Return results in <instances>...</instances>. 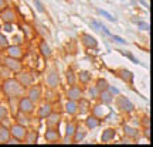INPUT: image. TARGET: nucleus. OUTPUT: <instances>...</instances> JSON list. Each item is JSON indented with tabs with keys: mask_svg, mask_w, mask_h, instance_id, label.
I'll return each mask as SVG.
<instances>
[{
	"mask_svg": "<svg viewBox=\"0 0 153 147\" xmlns=\"http://www.w3.org/2000/svg\"><path fill=\"white\" fill-rule=\"evenodd\" d=\"M3 92L9 96V98H20L26 95V88L23 86L16 78H7L3 79Z\"/></svg>",
	"mask_w": 153,
	"mask_h": 147,
	"instance_id": "nucleus-1",
	"label": "nucleus"
},
{
	"mask_svg": "<svg viewBox=\"0 0 153 147\" xmlns=\"http://www.w3.org/2000/svg\"><path fill=\"white\" fill-rule=\"evenodd\" d=\"M115 103H116V108L120 110V112H125V113H131L132 110L135 109L133 103L131 102V99H128L123 95H118L116 99H114Z\"/></svg>",
	"mask_w": 153,
	"mask_h": 147,
	"instance_id": "nucleus-2",
	"label": "nucleus"
},
{
	"mask_svg": "<svg viewBox=\"0 0 153 147\" xmlns=\"http://www.w3.org/2000/svg\"><path fill=\"white\" fill-rule=\"evenodd\" d=\"M26 96H27L33 103H38L40 99L43 98V89H41V86H38V85L30 86L27 91H26Z\"/></svg>",
	"mask_w": 153,
	"mask_h": 147,
	"instance_id": "nucleus-3",
	"label": "nucleus"
},
{
	"mask_svg": "<svg viewBox=\"0 0 153 147\" xmlns=\"http://www.w3.org/2000/svg\"><path fill=\"white\" fill-rule=\"evenodd\" d=\"M3 65L9 68L11 72H19L23 69V64L19 58H13V57H6L3 61Z\"/></svg>",
	"mask_w": 153,
	"mask_h": 147,
	"instance_id": "nucleus-4",
	"label": "nucleus"
},
{
	"mask_svg": "<svg viewBox=\"0 0 153 147\" xmlns=\"http://www.w3.org/2000/svg\"><path fill=\"white\" fill-rule=\"evenodd\" d=\"M34 103L27 98V96H23L20 100H19V110H20V113L23 114H30L34 112Z\"/></svg>",
	"mask_w": 153,
	"mask_h": 147,
	"instance_id": "nucleus-5",
	"label": "nucleus"
},
{
	"mask_svg": "<svg viewBox=\"0 0 153 147\" xmlns=\"http://www.w3.org/2000/svg\"><path fill=\"white\" fill-rule=\"evenodd\" d=\"M26 133H27V129H26V126H24V125L14 123V125L10 127V134L13 137L19 139V140H23V139H24V136H26Z\"/></svg>",
	"mask_w": 153,
	"mask_h": 147,
	"instance_id": "nucleus-6",
	"label": "nucleus"
},
{
	"mask_svg": "<svg viewBox=\"0 0 153 147\" xmlns=\"http://www.w3.org/2000/svg\"><path fill=\"white\" fill-rule=\"evenodd\" d=\"M45 82H47L48 88H51V89H55V88L60 85V76H58V74H57L55 69L48 71L47 76H45Z\"/></svg>",
	"mask_w": 153,
	"mask_h": 147,
	"instance_id": "nucleus-7",
	"label": "nucleus"
},
{
	"mask_svg": "<svg viewBox=\"0 0 153 147\" xmlns=\"http://www.w3.org/2000/svg\"><path fill=\"white\" fill-rule=\"evenodd\" d=\"M44 139L48 143H57L61 139V136L57 130V127H47V130L44 133Z\"/></svg>",
	"mask_w": 153,
	"mask_h": 147,
	"instance_id": "nucleus-8",
	"label": "nucleus"
},
{
	"mask_svg": "<svg viewBox=\"0 0 153 147\" xmlns=\"http://www.w3.org/2000/svg\"><path fill=\"white\" fill-rule=\"evenodd\" d=\"M81 41L85 48H97V45H98L97 38L94 37V35H91V34H87V33H84L81 35Z\"/></svg>",
	"mask_w": 153,
	"mask_h": 147,
	"instance_id": "nucleus-9",
	"label": "nucleus"
},
{
	"mask_svg": "<svg viewBox=\"0 0 153 147\" xmlns=\"http://www.w3.org/2000/svg\"><path fill=\"white\" fill-rule=\"evenodd\" d=\"M6 52H7V57H13V58H22L23 57V49H22V47L20 45H7L6 47Z\"/></svg>",
	"mask_w": 153,
	"mask_h": 147,
	"instance_id": "nucleus-10",
	"label": "nucleus"
},
{
	"mask_svg": "<svg viewBox=\"0 0 153 147\" xmlns=\"http://www.w3.org/2000/svg\"><path fill=\"white\" fill-rule=\"evenodd\" d=\"M20 74L16 76V79L20 83H22L24 88H28V85H33V82H34V79H33V76H31V74H28V72H22V71H19Z\"/></svg>",
	"mask_w": 153,
	"mask_h": 147,
	"instance_id": "nucleus-11",
	"label": "nucleus"
},
{
	"mask_svg": "<svg viewBox=\"0 0 153 147\" xmlns=\"http://www.w3.org/2000/svg\"><path fill=\"white\" fill-rule=\"evenodd\" d=\"M67 98L70 100H79L82 98V89L75 85H71L70 89L67 91Z\"/></svg>",
	"mask_w": 153,
	"mask_h": 147,
	"instance_id": "nucleus-12",
	"label": "nucleus"
},
{
	"mask_svg": "<svg viewBox=\"0 0 153 147\" xmlns=\"http://www.w3.org/2000/svg\"><path fill=\"white\" fill-rule=\"evenodd\" d=\"M118 76H119V78L125 82V83H128L129 86L133 83V72L129 71V69H125V68H120V69H118Z\"/></svg>",
	"mask_w": 153,
	"mask_h": 147,
	"instance_id": "nucleus-13",
	"label": "nucleus"
},
{
	"mask_svg": "<svg viewBox=\"0 0 153 147\" xmlns=\"http://www.w3.org/2000/svg\"><path fill=\"white\" fill-rule=\"evenodd\" d=\"M45 123H47V127H57V126L61 123V114L51 112V113L45 117Z\"/></svg>",
	"mask_w": 153,
	"mask_h": 147,
	"instance_id": "nucleus-14",
	"label": "nucleus"
},
{
	"mask_svg": "<svg viewBox=\"0 0 153 147\" xmlns=\"http://www.w3.org/2000/svg\"><path fill=\"white\" fill-rule=\"evenodd\" d=\"M115 136H116V130L112 129V127H108V129H105V130L102 131V134H101V142L109 143L115 139Z\"/></svg>",
	"mask_w": 153,
	"mask_h": 147,
	"instance_id": "nucleus-15",
	"label": "nucleus"
},
{
	"mask_svg": "<svg viewBox=\"0 0 153 147\" xmlns=\"http://www.w3.org/2000/svg\"><path fill=\"white\" fill-rule=\"evenodd\" d=\"M38 49H40V54L45 57V58H50L53 55V51H51V47L48 45V43L45 40H41L40 44H38Z\"/></svg>",
	"mask_w": 153,
	"mask_h": 147,
	"instance_id": "nucleus-16",
	"label": "nucleus"
},
{
	"mask_svg": "<svg viewBox=\"0 0 153 147\" xmlns=\"http://www.w3.org/2000/svg\"><path fill=\"white\" fill-rule=\"evenodd\" d=\"M109 114V109H108V105H99V106H95L94 109V116H97L98 119H102L105 116Z\"/></svg>",
	"mask_w": 153,
	"mask_h": 147,
	"instance_id": "nucleus-17",
	"label": "nucleus"
},
{
	"mask_svg": "<svg viewBox=\"0 0 153 147\" xmlns=\"http://www.w3.org/2000/svg\"><path fill=\"white\" fill-rule=\"evenodd\" d=\"M89 110H91V103H89V100L81 98L78 100V113L85 114V113H88Z\"/></svg>",
	"mask_w": 153,
	"mask_h": 147,
	"instance_id": "nucleus-18",
	"label": "nucleus"
},
{
	"mask_svg": "<svg viewBox=\"0 0 153 147\" xmlns=\"http://www.w3.org/2000/svg\"><path fill=\"white\" fill-rule=\"evenodd\" d=\"M65 112L68 114H78V100H70L68 99V102L65 103Z\"/></svg>",
	"mask_w": 153,
	"mask_h": 147,
	"instance_id": "nucleus-19",
	"label": "nucleus"
},
{
	"mask_svg": "<svg viewBox=\"0 0 153 147\" xmlns=\"http://www.w3.org/2000/svg\"><path fill=\"white\" fill-rule=\"evenodd\" d=\"M99 99H101V103L104 105H109L114 102V95H112V92H109V89H106V91H104V92H99Z\"/></svg>",
	"mask_w": 153,
	"mask_h": 147,
	"instance_id": "nucleus-20",
	"label": "nucleus"
},
{
	"mask_svg": "<svg viewBox=\"0 0 153 147\" xmlns=\"http://www.w3.org/2000/svg\"><path fill=\"white\" fill-rule=\"evenodd\" d=\"M1 18H3L4 23H13L16 20V13H14V10H11V9H4V10L1 11Z\"/></svg>",
	"mask_w": 153,
	"mask_h": 147,
	"instance_id": "nucleus-21",
	"label": "nucleus"
},
{
	"mask_svg": "<svg viewBox=\"0 0 153 147\" xmlns=\"http://www.w3.org/2000/svg\"><path fill=\"white\" fill-rule=\"evenodd\" d=\"M94 86H95V89L98 91V93L104 92L106 89H109V82H108V79H105V78H98Z\"/></svg>",
	"mask_w": 153,
	"mask_h": 147,
	"instance_id": "nucleus-22",
	"label": "nucleus"
},
{
	"mask_svg": "<svg viewBox=\"0 0 153 147\" xmlns=\"http://www.w3.org/2000/svg\"><path fill=\"white\" fill-rule=\"evenodd\" d=\"M98 126H99V119L97 117V116L91 114V116H88L87 119H85V127H87V129H89V130L97 129Z\"/></svg>",
	"mask_w": 153,
	"mask_h": 147,
	"instance_id": "nucleus-23",
	"label": "nucleus"
},
{
	"mask_svg": "<svg viewBox=\"0 0 153 147\" xmlns=\"http://www.w3.org/2000/svg\"><path fill=\"white\" fill-rule=\"evenodd\" d=\"M123 133H125L126 137H129V139H132V140L139 136V130H136L135 127H132V126H129V125L123 126Z\"/></svg>",
	"mask_w": 153,
	"mask_h": 147,
	"instance_id": "nucleus-24",
	"label": "nucleus"
},
{
	"mask_svg": "<svg viewBox=\"0 0 153 147\" xmlns=\"http://www.w3.org/2000/svg\"><path fill=\"white\" fill-rule=\"evenodd\" d=\"M85 136H87V130H85L84 127H78V126H76V130H75V133H74V136H72V140L75 143H79L85 139Z\"/></svg>",
	"mask_w": 153,
	"mask_h": 147,
	"instance_id": "nucleus-25",
	"label": "nucleus"
},
{
	"mask_svg": "<svg viewBox=\"0 0 153 147\" xmlns=\"http://www.w3.org/2000/svg\"><path fill=\"white\" fill-rule=\"evenodd\" d=\"M91 72L89 71H85V69H82V71L78 72V79H79V82H81L82 85H85V83H88V82L91 81Z\"/></svg>",
	"mask_w": 153,
	"mask_h": 147,
	"instance_id": "nucleus-26",
	"label": "nucleus"
},
{
	"mask_svg": "<svg viewBox=\"0 0 153 147\" xmlns=\"http://www.w3.org/2000/svg\"><path fill=\"white\" fill-rule=\"evenodd\" d=\"M51 112H53V109H51V105L47 102V103H44L43 106L38 109V117H47Z\"/></svg>",
	"mask_w": 153,
	"mask_h": 147,
	"instance_id": "nucleus-27",
	"label": "nucleus"
},
{
	"mask_svg": "<svg viewBox=\"0 0 153 147\" xmlns=\"http://www.w3.org/2000/svg\"><path fill=\"white\" fill-rule=\"evenodd\" d=\"M24 139H26V143L34 144V143H37V140H38V133L37 131H34V130H28L27 133H26Z\"/></svg>",
	"mask_w": 153,
	"mask_h": 147,
	"instance_id": "nucleus-28",
	"label": "nucleus"
},
{
	"mask_svg": "<svg viewBox=\"0 0 153 147\" xmlns=\"http://www.w3.org/2000/svg\"><path fill=\"white\" fill-rule=\"evenodd\" d=\"M10 129L4 127V126H0V143H6L10 139Z\"/></svg>",
	"mask_w": 153,
	"mask_h": 147,
	"instance_id": "nucleus-29",
	"label": "nucleus"
},
{
	"mask_svg": "<svg viewBox=\"0 0 153 147\" xmlns=\"http://www.w3.org/2000/svg\"><path fill=\"white\" fill-rule=\"evenodd\" d=\"M75 130H76V125H75V123H74V122H68V123H67V127H65V137L72 139V136H74ZM72 142H74V140H72Z\"/></svg>",
	"mask_w": 153,
	"mask_h": 147,
	"instance_id": "nucleus-30",
	"label": "nucleus"
},
{
	"mask_svg": "<svg viewBox=\"0 0 153 147\" xmlns=\"http://www.w3.org/2000/svg\"><path fill=\"white\" fill-rule=\"evenodd\" d=\"M75 74H74V71H72V68H68L67 69V82H68V85L71 86V85H75Z\"/></svg>",
	"mask_w": 153,
	"mask_h": 147,
	"instance_id": "nucleus-31",
	"label": "nucleus"
},
{
	"mask_svg": "<svg viewBox=\"0 0 153 147\" xmlns=\"http://www.w3.org/2000/svg\"><path fill=\"white\" fill-rule=\"evenodd\" d=\"M10 69L9 68H6L4 65L0 66V78L1 79H7V78H10Z\"/></svg>",
	"mask_w": 153,
	"mask_h": 147,
	"instance_id": "nucleus-32",
	"label": "nucleus"
},
{
	"mask_svg": "<svg viewBox=\"0 0 153 147\" xmlns=\"http://www.w3.org/2000/svg\"><path fill=\"white\" fill-rule=\"evenodd\" d=\"M7 114H9V108L4 105H0V122H3L7 117Z\"/></svg>",
	"mask_w": 153,
	"mask_h": 147,
	"instance_id": "nucleus-33",
	"label": "nucleus"
},
{
	"mask_svg": "<svg viewBox=\"0 0 153 147\" xmlns=\"http://www.w3.org/2000/svg\"><path fill=\"white\" fill-rule=\"evenodd\" d=\"M9 45V38L6 37L4 34L0 33V48H6Z\"/></svg>",
	"mask_w": 153,
	"mask_h": 147,
	"instance_id": "nucleus-34",
	"label": "nucleus"
},
{
	"mask_svg": "<svg viewBox=\"0 0 153 147\" xmlns=\"http://www.w3.org/2000/svg\"><path fill=\"white\" fill-rule=\"evenodd\" d=\"M34 4H36V9H37L40 13H45V7H44V4L40 0H34Z\"/></svg>",
	"mask_w": 153,
	"mask_h": 147,
	"instance_id": "nucleus-35",
	"label": "nucleus"
},
{
	"mask_svg": "<svg viewBox=\"0 0 153 147\" xmlns=\"http://www.w3.org/2000/svg\"><path fill=\"white\" fill-rule=\"evenodd\" d=\"M22 143V140H19V139H16V137L10 136V139L6 142V144H20Z\"/></svg>",
	"mask_w": 153,
	"mask_h": 147,
	"instance_id": "nucleus-36",
	"label": "nucleus"
},
{
	"mask_svg": "<svg viewBox=\"0 0 153 147\" xmlns=\"http://www.w3.org/2000/svg\"><path fill=\"white\" fill-rule=\"evenodd\" d=\"M55 99H57V98H55V93L54 92H47V98H45V100H47L48 103H50V102H54Z\"/></svg>",
	"mask_w": 153,
	"mask_h": 147,
	"instance_id": "nucleus-37",
	"label": "nucleus"
},
{
	"mask_svg": "<svg viewBox=\"0 0 153 147\" xmlns=\"http://www.w3.org/2000/svg\"><path fill=\"white\" fill-rule=\"evenodd\" d=\"M13 43H14V45H20L23 43V37L22 35H14L13 37Z\"/></svg>",
	"mask_w": 153,
	"mask_h": 147,
	"instance_id": "nucleus-38",
	"label": "nucleus"
},
{
	"mask_svg": "<svg viewBox=\"0 0 153 147\" xmlns=\"http://www.w3.org/2000/svg\"><path fill=\"white\" fill-rule=\"evenodd\" d=\"M88 95H89L91 98H97V95H98V91L95 89V86H91V89L88 91Z\"/></svg>",
	"mask_w": 153,
	"mask_h": 147,
	"instance_id": "nucleus-39",
	"label": "nucleus"
},
{
	"mask_svg": "<svg viewBox=\"0 0 153 147\" xmlns=\"http://www.w3.org/2000/svg\"><path fill=\"white\" fill-rule=\"evenodd\" d=\"M99 13H101L102 16H105V17H106V18H108L109 21H115V17H112V16H111V14H109V13H106V11H105V10H99Z\"/></svg>",
	"mask_w": 153,
	"mask_h": 147,
	"instance_id": "nucleus-40",
	"label": "nucleus"
},
{
	"mask_svg": "<svg viewBox=\"0 0 153 147\" xmlns=\"http://www.w3.org/2000/svg\"><path fill=\"white\" fill-rule=\"evenodd\" d=\"M3 30H4V31H7V33H11V31H13V26H11V23H4V27H3Z\"/></svg>",
	"mask_w": 153,
	"mask_h": 147,
	"instance_id": "nucleus-41",
	"label": "nucleus"
},
{
	"mask_svg": "<svg viewBox=\"0 0 153 147\" xmlns=\"http://www.w3.org/2000/svg\"><path fill=\"white\" fill-rule=\"evenodd\" d=\"M122 52H123V54H125L126 57H128V58H129V60H132V61H133V62H135V64H139V61H137L136 58H135V57H133V55H132V54H128V52H125V51H122Z\"/></svg>",
	"mask_w": 153,
	"mask_h": 147,
	"instance_id": "nucleus-42",
	"label": "nucleus"
},
{
	"mask_svg": "<svg viewBox=\"0 0 153 147\" xmlns=\"http://www.w3.org/2000/svg\"><path fill=\"white\" fill-rule=\"evenodd\" d=\"M6 6H7V0H0V10L6 9Z\"/></svg>",
	"mask_w": 153,
	"mask_h": 147,
	"instance_id": "nucleus-43",
	"label": "nucleus"
},
{
	"mask_svg": "<svg viewBox=\"0 0 153 147\" xmlns=\"http://www.w3.org/2000/svg\"><path fill=\"white\" fill-rule=\"evenodd\" d=\"M112 37L115 38V41H119V43H122V44H125L126 41L123 40V38H120V37H116V35H112Z\"/></svg>",
	"mask_w": 153,
	"mask_h": 147,
	"instance_id": "nucleus-44",
	"label": "nucleus"
},
{
	"mask_svg": "<svg viewBox=\"0 0 153 147\" xmlns=\"http://www.w3.org/2000/svg\"><path fill=\"white\" fill-rule=\"evenodd\" d=\"M139 27H143V30H148V24H145V23H139Z\"/></svg>",
	"mask_w": 153,
	"mask_h": 147,
	"instance_id": "nucleus-45",
	"label": "nucleus"
},
{
	"mask_svg": "<svg viewBox=\"0 0 153 147\" xmlns=\"http://www.w3.org/2000/svg\"><path fill=\"white\" fill-rule=\"evenodd\" d=\"M109 89H111V92H114V93H119V91H118V89H115V88H112L109 85Z\"/></svg>",
	"mask_w": 153,
	"mask_h": 147,
	"instance_id": "nucleus-46",
	"label": "nucleus"
}]
</instances>
